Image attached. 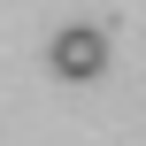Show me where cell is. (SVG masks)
Masks as SVG:
<instances>
[{"instance_id": "cell-1", "label": "cell", "mask_w": 146, "mask_h": 146, "mask_svg": "<svg viewBox=\"0 0 146 146\" xmlns=\"http://www.w3.org/2000/svg\"><path fill=\"white\" fill-rule=\"evenodd\" d=\"M46 69H54V77H69V85H92V77L108 69V31H100V23H69V31H54Z\"/></svg>"}]
</instances>
